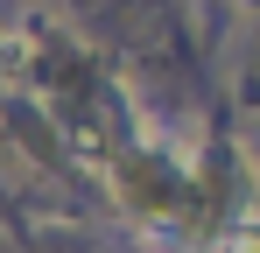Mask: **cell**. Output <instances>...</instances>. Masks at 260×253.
Wrapping results in <instances>:
<instances>
[{"instance_id":"obj_1","label":"cell","mask_w":260,"mask_h":253,"mask_svg":"<svg viewBox=\"0 0 260 253\" xmlns=\"http://www.w3.org/2000/svg\"><path fill=\"white\" fill-rule=\"evenodd\" d=\"M141 246H148V253H204L190 232H176V225H148V232H141Z\"/></svg>"},{"instance_id":"obj_2","label":"cell","mask_w":260,"mask_h":253,"mask_svg":"<svg viewBox=\"0 0 260 253\" xmlns=\"http://www.w3.org/2000/svg\"><path fill=\"white\" fill-rule=\"evenodd\" d=\"M211 253H260V218H239V225H232Z\"/></svg>"},{"instance_id":"obj_3","label":"cell","mask_w":260,"mask_h":253,"mask_svg":"<svg viewBox=\"0 0 260 253\" xmlns=\"http://www.w3.org/2000/svg\"><path fill=\"white\" fill-rule=\"evenodd\" d=\"M246 7H260V0H246Z\"/></svg>"}]
</instances>
